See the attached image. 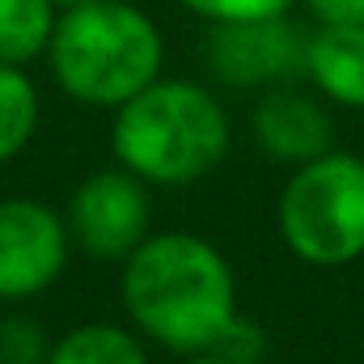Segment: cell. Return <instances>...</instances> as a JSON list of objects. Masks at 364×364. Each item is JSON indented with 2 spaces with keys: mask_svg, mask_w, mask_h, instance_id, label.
<instances>
[{
  "mask_svg": "<svg viewBox=\"0 0 364 364\" xmlns=\"http://www.w3.org/2000/svg\"><path fill=\"white\" fill-rule=\"evenodd\" d=\"M55 21V0H0V64H26L34 55H47Z\"/></svg>",
  "mask_w": 364,
  "mask_h": 364,
  "instance_id": "cell-11",
  "label": "cell"
},
{
  "mask_svg": "<svg viewBox=\"0 0 364 364\" xmlns=\"http://www.w3.org/2000/svg\"><path fill=\"white\" fill-rule=\"evenodd\" d=\"M212 352L229 364H259L263 352H267V335H263L259 322H250V318L237 314V318L225 326V335L212 343Z\"/></svg>",
  "mask_w": 364,
  "mask_h": 364,
  "instance_id": "cell-15",
  "label": "cell"
},
{
  "mask_svg": "<svg viewBox=\"0 0 364 364\" xmlns=\"http://www.w3.org/2000/svg\"><path fill=\"white\" fill-rule=\"evenodd\" d=\"M186 364H229V360H220L216 352H195V356H186Z\"/></svg>",
  "mask_w": 364,
  "mask_h": 364,
  "instance_id": "cell-17",
  "label": "cell"
},
{
  "mask_svg": "<svg viewBox=\"0 0 364 364\" xmlns=\"http://www.w3.org/2000/svg\"><path fill=\"white\" fill-rule=\"evenodd\" d=\"M73 4H85V0H55V9H73Z\"/></svg>",
  "mask_w": 364,
  "mask_h": 364,
  "instance_id": "cell-18",
  "label": "cell"
},
{
  "mask_svg": "<svg viewBox=\"0 0 364 364\" xmlns=\"http://www.w3.org/2000/svg\"><path fill=\"white\" fill-rule=\"evenodd\" d=\"M64 220L77 250H85L97 263H123L149 237L153 203H149L144 178H136L123 166L97 170L73 191Z\"/></svg>",
  "mask_w": 364,
  "mask_h": 364,
  "instance_id": "cell-5",
  "label": "cell"
},
{
  "mask_svg": "<svg viewBox=\"0 0 364 364\" xmlns=\"http://www.w3.org/2000/svg\"><path fill=\"white\" fill-rule=\"evenodd\" d=\"M305 73L331 102L364 110V21H322L305 43Z\"/></svg>",
  "mask_w": 364,
  "mask_h": 364,
  "instance_id": "cell-9",
  "label": "cell"
},
{
  "mask_svg": "<svg viewBox=\"0 0 364 364\" xmlns=\"http://www.w3.org/2000/svg\"><path fill=\"white\" fill-rule=\"evenodd\" d=\"M123 170L157 186H186L212 174L229 153V114L195 81H153L127 97L110 123Z\"/></svg>",
  "mask_w": 364,
  "mask_h": 364,
  "instance_id": "cell-3",
  "label": "cell"
},
{
  "mask_svg": "<svg viewBox=\"0 0 364 364\" xmlns=\"http://www.w3.org/2000/svg\"><path fill=\"white\" fill-rule=\"evenodd\" d=\"M305 43L288 17L220 21L208 43V68L233 90H263L305 73Z\"/></svg>",
  "mask_w": 364,
  "mask_h": 364,
  "instance_id": "cell-7",
  "label": "cell"
},
{
  "mask_svg": "<svg viewBox=\"0 0 364 364\" xmlns=\"http://www.w3.org/2000/svg\"><path fill=\"white\" fill-rule=\"evenodd\" d=\"M132 326L178 352H212L237 318V279L229 259L199 233H153L127 259L119 279Z\"/></svg>",
  "mask_w": 364,
  "mask_h": 364,
  "instance_id": "cell-1",
  "label": "cell"
},
{
  "mask_svg": "<svg viewBox=\"0 0 364 364\" xmlns=\"http://www.w3.org/2000/svg\"><path fill=\"white\" fill-rule=\"evenodd\" d=\"M178 4L220 26V21H250V17H284L296 0H178Z\"/></svg>",
  "mask_w": 364,
  "mask_h": 364,
  "instance_id": "cell-13",
  "label": "cell"
},
{
  "mask_svg": "<svg viewBox=\"0 0 364 364\" xmlns=\"http://www.w3.org/2000/svg\"><path fill=\"white\" fill-rule=\"evenodd\" d=\"M279 237L309 267H348L364 255V161L322 153L279 195Z\"/></svg>",
  "mask_w": 364,
  "mask_h": 364,
  "instance_id": "cell-4",
  "label": "cell"
},
{
  "mask_svg": "<svg viewBox=\"0 0 364 364\" xmlns=\"http://www.w3.org/2000/svg\"><path fill=\"white\" fill-rule=\"evenodd\" d=\"M47 64L68 97L119 110L161 77L166 38L157 21L127 0H85L60 13Z\"/></svg>",
  "mask_w": 364,
  "mask_h": 364,
  "instance_id": "cell-2",
  "label": "cell"
},
{
  "mask_svg": "<svg viewBox=\"0 0 364 364\" xmlns=\"http://www.w3.org/2000/svg\"><path fill=\"white\" fill-rule=\"evenodd\" d=\"M68 220L43 199H0V301H30L68 267Z\"/></svg>",
  "mask_w": 364,
  "mask_h": 364,
  "instance_id": "cell-6",
  "label": "cell"
},
{
  "mask_svg": "<svg viewBox=\"0 0 364 364\" xmlns=\"http://www.w3.org/2000/svg\"><path fill=\"white\" fill-rule=\"evenodd\" d=\"M318 21H364V0H305Z\"/></svg>",
  "mask_w": 364,
  "mask_h": 364,
  "instance_id": "cell-16",
  "label": "cell"
},
{
  "mask_svg": "<svg viewBox=\"0 0 364 364\" xmlns=\"http://www.w3.org/2000/svg\"><path fill=\"white\" fill-rule=\"evenodd\" d=\"M47 339L34 322L9 318L0 322V364H47Z\"/></svg>",
  "mask_w": 364,
  "mask_h": 364,
  "instance_id": "cell-14",
  "label": "cell"
},
{
  "mask_svg": "<svg viewBox=\"0 0 364 364\" xmlns=\"http://www.w3.org/2000/svg\"><path fill=\"white\" fill-rule=\"evenodd\" d=\"M38 132V90L21 64H0V166L30 149Z\"/></svg>",
  "mask_w": 364,
  "mask_h": 364,
  "instance_id": "cell-12",
  "label": "cell"
},
{
  "mask_svg": "<svg viewBox=\"0 0 364 364\" xmlns=\"http://www.w3.org/2000/svg\"><path fill=\"white\" fill-rule=\"evenodd\" d=\"M47 364H149V352L132 326L85 322L47 348Z\"/></svg>",
  "mask_w": 364,
  "mask_h": 364,
  "instance_id": "cell-10",
  "label": "cell"
},
{
  "mask_svg": "<svg viewBox=\"0 0 364 364\" xmlns=\"http://www.w3.org/2000/svg\"><path fill=\"white\" fill-rule=\"evenodd\" d=\"M255 140L275 161L305 166L335 149V123L322 102L292 90H272L255 106Z\"/></svg>",
  "mask_w": 364,
  "mask_h": 364,
  "instance_id": "cell-8",
  "label": "cell"
}]
</instances>
